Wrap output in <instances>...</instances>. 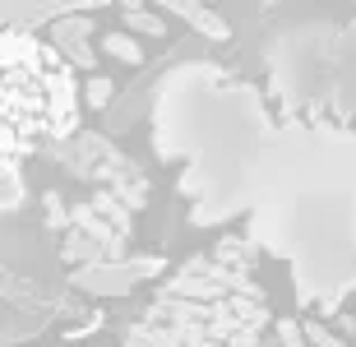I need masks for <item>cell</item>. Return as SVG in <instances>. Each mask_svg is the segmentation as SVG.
Returning <instances> with one entry per match:
<instances>
[{"instance_id":"cell-3","label":"cell","mask_w":356,"mask_h":347,"mask_svg":"<svg viewBox=\"0 0 356 347\" xmlns=\"http://www.w3.org/2000/svg\"><path fill=\"white\" fill-rule=\"evenodd\" d=\"M0 116H5V176H10V209L19 204V167L42 144H56L79 125V83L74 70L51 42L10 28L0 42Z\"/></svg>"},{"instance_id":"cell-2","label":"cell","mask_w":356,"mask_h":347,"mask_svg":"<svg viewBox=\"0 0 356 347\" xmlns=\"http://www.w3.org/2000/svg\"><path fill=\"white\" fill-rule=\"evenodd\" d=\"M162 153L181 158V195L195 227H222L250 213L254 176L268 148V120L241 93L185 88L162 111Z\"/></svg>"},{"instance_id":"cell-5","label":"cell","mask_w":356,"mask_h":347,"mask_svg":"<svg viewBox=\"0 0 356 347\" xmlns=\"http://www.w3.org/2000/svg\"><path fill=\"white\" fill-rule=\"evenodd\" d=\"M106 51L125 56V60H139V51H134V47H130V42H125V38H116V33H111V38H106Z\"/></svg>"},{"instance_id":"cell-1","label":"cell","mask_w":356,"mask_h":347,"mask_svg":"<svg viewBox=\"0 0 356 347\" xmlns=\"http://www.w3.org/2000/svg\"><path fill=\"white\" fill-rule=\"evenodd\" d=\"M254 250L287 268L310 310L356 296V134L287 125L268 134L245 213Z\"/></svg>"},{"instance_id":"cell-4","label":"cell","mask_w":356,"mask_h":347,"mask_svg":"<svg viewBox=\"0 0 356 347\" xmlns=\"http://www.w3.org/2000/svg\"><path fill=\"white\" fill-rule=\"evenodd\" d=\"M268 310L241 273H185L148 320L134 329V347H254Z\"/></svg>"}]
</instances>
